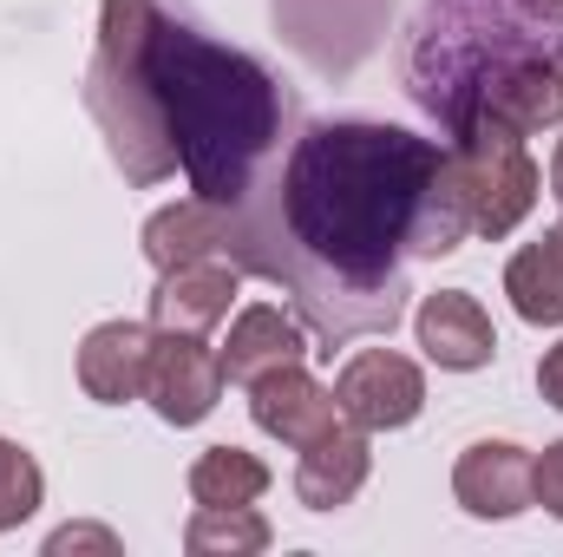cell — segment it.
I'll return each mask as SVG.
<instances>
[{"instance_id": "6da1fadb", "label": "cell", "mask_w": 563, "mask_h": 557, "mask_svg": "<svg viewBox=\"0 0 563 557\" xmlns=\"http://www.w3.org/2000/svg\"><path fill=\"white\" fill-rule=\"evenodd\" d=\"M445 144L407 125L321 119L288 144L282 171L236 204L230 263L295 295V315L334 348L407 315V256H420L426 204Z\"/></svg>"}, {"instance_id": "7a4b0ae2", "label": "cell", "mask_w": 563, "mask_h": 557, "mask_svg": "<svg viewBox=\"0 0 563 557\" xmlns=\"http://www.w3.org/2000/svg\"><path fill=\"white\" fill-rule=\"evenodd\" d=\"M151 86L190 190L230 210L250 204L263 190L269 157L282 151V119H288V99L269 79V66L184 20H157Z\"/></svg>"}, {"instance_id": "3957f363", "label": "cell", "mask_w": 563, "mask_h": 557, "mask_svg": "<svg viewBox=\"0 0 563 557\" xmlns=\"http://www.w3.org/2000/svg\"><path fill=\"white\" fill-rule=\"evenodd\" d=\"M538 53L518 0H426L407 53V86L445 132H465L505 66Z\"/></svg>"}, {"instance_id": "277c9868", "label": "cell", "mask_w": 563, "mask_h": 557, "mask_svg": "<svg viewBox=\"0 0 563 557\" xmlns=\"http://www.w3.org/2000/svg\"><path fill=\"white\" fill-rule=\"evenodd\" d=\"M157 0H106L99 7V53L86 73V112L99 119L112 164L132 184H164L177 171V144L164 125L157 86H151V33H157Z\"/></svg>"}, {"instance_id": "5b68a950", "label": "cell", "mask_w": 563, "mask_h": 557, "mask_svg": "<svg viewBox=\"0 0 563 557\" xmlns=\"http://www.w3.org/2000/svg\"><path fill=\"white\" fill-rule=\"evenodd\" d=\"M445 157H452V177H459L472 237H492L498 243V237H511L531 217L544 177H538V164H531V151H525L518 132H505L498 119H472L465 132H452Z\"/></svg>"}, {"instance_id": "8992f818", "label": "cell", "mask_w": 563, "mask_h": 557, "mask_svg": "<svg viewBox=\"0 0 563 557\" xmlns=\"http://www.w3.org/2000/svg\"><path fill=\"white\" fill-rule=\"evenodd\" d=\"M223 394V361L203 348V335H177V328H157L151 335V368H144V401L164 426H197L210 419Z\"/></svg>"}, {"instance_id": "52a82bcc", "label": "cell", "mask_w": 563, "mask_h": 557, "mask_svg": "<svg viewBox=\"0 0 563 557\" xmlns=\"http://www.w3.org/2000/svg\"><path fill=\"white\" fill-rule=\"evenodd\" d=\"M334 401H341V414L354 419L361 433H394V426H413V419H420L426 374L407 354H394V348H361V354L341 368Z\"/></svg>"}, {"instance_id": "ba28073f", "label": "cell", "mask_w": 563, "mask_h": 557, "mask_svg": "<svg viewBox=\"0 0 563 557\" xmlns=\"http://www.w3.org/2000/svg\"><path fill=\"white\" fill-rule=\"evenodd\" d=\"M250 419H256L269 439H282V446H308V439L334 433L347 414H341V401H334L301 361H288V368L263 374V381L250 387Z\"/></svg>"}, {"instance_id": "9c48e42d", "label": "cell", "mask_w": 563, "mask_h": 557, "mask_svg": "<svg viewBox=\"0 0 563 557\" xmlns=\"http://www.w3.org/2000/svg\"><path fill=\"white\" fill-rule=\"evenodd\" d=\"M452 492L472 518H518L531 505V452L511 439H478L459 452Z\"/></svg>"}, {"instance_id": "30bf717a", "label": "cell", "mask_w": 563, "mask_h": 557, "mask_svg": "<svg viewBox=\"0 0 563 557\" xmlns=\"http://www.w3.org/2000/svg\"><path fill=\"white\" fill-rule=\"evenodd\" d=\"M413 328H420L426 361H439L445 374L492 368V354H498L492 315H485V308H478V295H465V288H439V295H426L420 315H413Z\"/></svg>"}, {"instance_id": "8fae6325", "label": "cell", "mask_w": 563, "mask_h": 557, "mask_svg": "<svg viewBox=\"0 0 563 557\" xmlns=\"http://www.w3.org/2000/svg\"><path fill=\"white\" fill-rule=\"evenodd\" d=\"M236 282L243 270L210 256V263H177V270H157L151 288V328H177V335H203L230 315L236 302Z\"/></svg>"}, {"instance_id": "7c38bea8", "label": "cell", "mask_w": 563, "mask_h": 557, "mask_svg": "<svg viewBox=\"0 0 563 557\" xmlns=\"http://www.w3.org/2000/svg\"><path fill=\"white\" fill-rule=\"evenodd\" d=\"M308 354V328H301V315H288L276 302H250L236 321H230V341H223V381L230 387H256L263 374H276L288 361H301Z\"/></svg>"}, {"instance_id": "4fadbf2b", "label": "cell", "mask_w": 563, "mask_h": 557, "mask_svg": "<svg viewBox=\"0 0 563 557\" xmlns=\"http://www.w3.org/2000/svg\"><path fill=\"white\" fill-rule=\"evenodd\" d=\"M230 243H236V210L210 204V197H184V204H170V210H157L144 223V263L151 270L210 263V256L230 263Z\"/></svg>"}, {"instance_id": "5bb4252c", "label": "cell", "mask_w": 563, "mask_h": 557, "mask_svg": "<svg viewBox=\"0 0 563 557\" xmlns=\"http://www.w3.org/2000/svg\"><path fill=\"white\" fill-rule=\"evenodd\" d=\"M144 368H151V328L144 321H99L79 341V387L99 407H125L144 394Z\"/></svg>"}, {"instance_id": "9a60e30c", "label": "cell", "mask_w": 563, "mask_h": 557, "mask_svg": "<svg viewBox=\"0 0 563 557\" xmlns=\"http://www.w3.org/2000/svg\"><path fill=\"white\" fill-rule=\"evenodd\" d=\"M478 119H498V125L518 132V139L563 125V73H558V59L538 46V53H525L518 66H505V73L492 79Z\"/></svg>"}, {"instance_id": "2e32d148", "label": "cell", "mask_w": 563, "mask_h": 557, "mask_svg": "<svg viewBox=\"0 0 563 557\" xmlns=\"http://www.w3.org/2000/svg\"><path fill=\"white\" fill-rule=\"evenodd\" d=\"M367 466H374L367 433H361L354 419H341L334 433H321V439H308V446H301L295 499H301L308 512H341V505L367 485Z\"/></svg>"}, {"instance_id": "e0dca14e", "label": "cell", "mask_w": 563, "mask_h": 557, "mask_svg": "<svg viewBox=\"0 0 563 557\" xmlns=\"http://www.w3.org/2000/svg\"><path fill=\"white\" fill-rule=\"evenodd\" d=\"M505 295L531 328H558L563 321V223L544 230L538 243H525L505 263Z\"/></svg>"}, {"instance_id": "ac0fdd59", "label": "cell", "mask_w": 563, "mask_h": 557, "mask_svg": "<svg viewBox=\"0 0 563 557\" xmlns=\"http://www.w3.org/2000/svg\"><path fill=\"white\" fill-rule=\"evenodd\" d=\"M269 518L256 505H197V518L184 525V551L190 557H256L269 551Z\"/></svg>"}, {"instance_id": "d6986e66", "label": "cell", "mask_w": 563, "mask_h": 557, "mask_svg": "<svg viewBox=\"0 0 563 557\" xmlns=\"http://www.w3.org/2000/svg\"><path fill=\"white\" fill-rule=\"evenodd\" d=\"M269 492V466L243 446H210L190 466V499L197 505H256Z\"/></svg>"}, {"instance_id": "ffe728a7", "label": "cell", "mask_w": 563, "mask_h": 557, "mask_svg": "<svg viewBox=\"0 0 563 557\" xmlns=\"http://www.w3.org/2000/svg\"><path fill=\"white\" fill-rule=\"evenodd\" d=\"M40 499H46V472H40V459H33L26 446L0 439V532L26 525V518L40 512Z\"/></svg>"}, {"instance_id": "44dd1931", "label": "cell", "mask_w": 563, "mask_h": 557, "mask_svg": "<svg viewBox=\"0 0 563 557\" xmlns=\"http://www.w3.org/2000/svg\"><path fill=\"white\" fill-rule=\"evenodd\" d=\"M531 505H544L551 518H563V439L531 459Z\"/></svg>"}, {"instance_id": "7402d4cb", "label": "cell", "mask_w": 563, "mask_h": 557, "mask_svg": "<svg viewBox=\"0 0 563 557\" xmlns=\"http://www.w3.org/2000/svg\"><path fill=\"white\" fill-rule=\"evenodd\" d=\"M46 551L53 557H66V551H119V538L99 532V525H59V532L46 538Z\"/></svg>"}, {"instance_id": "603a6c76", "label": "cell", "mask_w": 563, "mask_h": 557, "mask_svg": "<svg viewBox=\"0 0 563 557\" xmlns=\"http://www.w3.org/2000/svg\"><path fill=\"white\" fill-rule=\"evenodd\" d=\"M538 387H544V401L563 414V341L544 354V361H538Z\"/></svg>"}, {"instance_id": "cb8c5ba5", "label": "cell", "mask_w": 563, "mask_h": 557, "mask_svg": "<svg viewBox=\"0 0 563 557\" xmlns=\"http://www.w3.org/2000/svg\"><path fill=\"white\" fill-rule=\"evenodd\" d=\"M531 26H563V0H518Z\"/></svg>"}, {"instance_id": "d4e9b609", "label": "cell", "mask_w": 563, "mask_h": 557, "mask_svg": "<svg viewBox=\"0 0 563 557\" xmlns=\"http://www.w3.org/2000/svg\"><path fill=\"white\" fill-rule=\"evenodd\" d=\"M551 197L563 204V139H558V157H551Z\"/></svg>"}, {"instance_id": "484cf974", "label": "cell", "mask_w": 563, "mask_h": 557, "mask_svg": "<svg viewBox=\"0 0 563 557\" xmlns=\"http://www.w3.org/2000/svg\"><path fill=\"white\" fill-rule=\"evenodd\" d=\"M551 59H558V73H563V40H558V53H551Z\"/></svg>"}]
</instances>
